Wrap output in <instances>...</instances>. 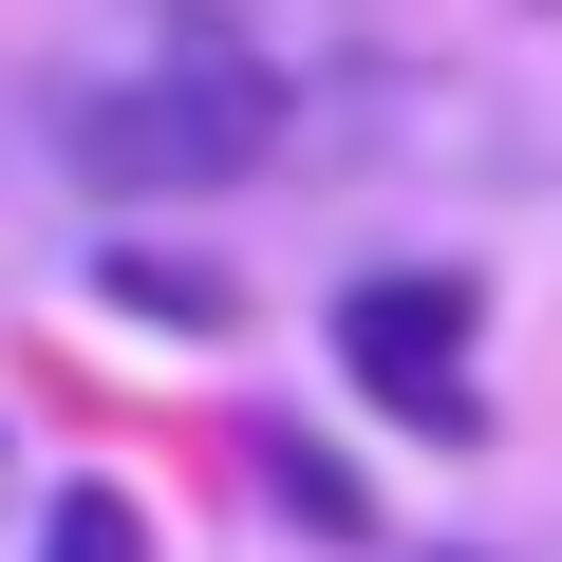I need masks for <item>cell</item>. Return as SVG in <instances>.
I'll return each instance as SVG.
<instances>
[{"label":"cell","instance_id":"cell-1","mask_svg":"<svg viewBox=\"0 0 562 562\" xmlns=\"http://www.w3.org/2000/svg\"><path fill=\"white\" fill-rule=\"evenodd\" d=\"M469 338H487V281H469V262H357V281H338V375H357V413H394L413 450H487Z\"/></svg>","mask_w":562,"mask_h":562},{"label":"cell","instance_id":"cell-2","mask_svg":"<svg viewBox=\"0 0 562 562\" xmlns=\"http://www.w3.org/2000/svg\"><path fill=\"white\" fill-rule=\"evenodd\" d=\"M262 132H281V113H262L244 57H188V76H132V94H76V113H57L76 188H225Z\"/></svg>","mask_w":562,"mask_h":562},{"label":"cell","instance_id":"cell-3","mask_svg":"<svg viewBox=\"0 0 562 562\" xmlns=\"http://www.w3.org/2000/svg\"><path fill=\"white\" fill-rule=\"evenodd\" d=\"M94 281H113V319H150V338H225V319H244V281L188 262V244H113Z\"/></svg>","mask_w":562,"mask_h":562},{"label":"cell","instance_id":"cell-4","mask_svg":"<svg viewBox=\"0 0 562 562\" xmlns=\"http://www.w3.org/2000/svg\"><path fill=\"white\" fill-rule=\"evenodd\" d=\"M262 506L301 525V543H375V469H338L319 431H262Z\"/></svg>","mask_w":562,"mask_h":562},{"label":"cell","instance_id":"cell-5","mask_svg":"<svg viewBox=\"0 0 562 562\" xmlns=\"http://www.w3.org/2000/svg\"><path fill=\"white\" fill-rule=\"evenodd\" d=\"M38 562H150L132 487H57V506H38Z\"/></svg>","mask_w":562,"mask_h":562},{"label":"cell","instance_id":"cell-6","mask_svg":"<svg viewBox=\"0 0 562 562\" xmlns=\"http://www.w3.org/2000/svg\"><path fill=\"white\" fill-rule=\"evenodd\" d=\"M413 562H469V543H413Z\"/></svg>","mask_w":562,"mask_h":562}]
</instances>
